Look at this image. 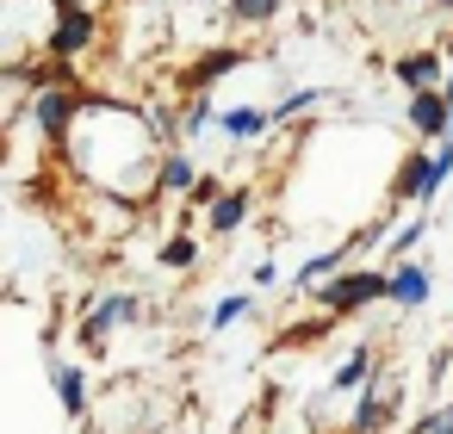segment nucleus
<instances>
[{
	"mask_svg": "<svg viewBox=\"0 0 453 434\" xmlns=\"http://www.w3.org/2000/svg\"><path fill=\"white\" fill-rule=\"evenodd\" d=\"M26 112H32V125H38V137L63 149V143L75 137V118L88 112V100H81L75 88H63V81H50V88H38V94L26 100Z\"/></svg>",
	"mask_w": 453,
	"mask_h": 434,
	"instance_id": "2",
	"label": "nucleus"
},
{
	"mask_svg": "<svg viewBox=\"0 0 453 434\" xmlns=\"http://www.w3.org/2000/svg\"><path fill=\"white\" fill-rule=\"evenodd\" d=\"M372 378H379V347H348V360L335 366L329 391H335V397H348V391H366Z\"/></svg>",
	"mask_w": 453,
	"mask_h": 434,
	"instance_id": "11",
	"label": "nucleus"
},
{
	"mask_svg": "<svg viewBox=\"0 0 453 434\" xmlns=\"http://www.w3.org/2000/svg\"><path fill=\"white\" fill-rule=\"evenodd\" d=\"M441 94H447V106H453V69H447V88H441Z\"/></svg>",
	"mask_w": 453,
	"mask_h": 434,
	"instance_id": "25",
	"label": "nucleus"
},
{
	"mask_svg": "<svg viewBox=\"0 0 453 434\" xmlns=\"http://www.w3.org/2000/svg\"><path fill=\"white\" fill-rule=\"evenodd\" d=\"M391 75H397V88L428 94V88H447V57L441 50H410V57L391 63Z\"/></svg>",
	"mask_w": 453,
	"mask_h": 434,
	"instance_id": "7",
	"label": "nucleus"
},
{
	"mask_svg": "<svg viewBox=\"0 0 453 434\" xmlns=\"http://www.w3.org/2000/svg\"><path fill=\"white\" fill-rule=\"evenodd\" d=\"M242 63H249V50H236V44H218V50H205V57H199V63L187 69V88H193V94H205L211 81H224V75H236Z\"/></svg>",
	"mask_w": 453,
	"mask_h": 434,
	"instance_id": "9",
	"label": "nucleus"
},
{
	"mask_svg": "<svg viewBox=\"0 0 453 434\" xmlns=\"http://www.w3.org/2000/svg\"><path fill=\"white\" fill-rule=\"evenodd\" d=\"M434 7H453V0H434Z\"/></svg>",
	"mask_w": 453,
	"mask_h": 434,
	"instance_id": "26",
	"label": "nucleus"
},
{
	"mask_svg": "<svg viewBox=\"0 0 453 434\" xmlns=\"http://www.w3.org/2000/svg\"><path fill=\"white\" fill-rule=\"evenodd\" d=\"M360 255V242L348 236V242H335V248H323V255H311L304 267H298V286H323V279H335V273H348V261Z\"/></svg>",
	"mask_w": 453,
	"mask_h": 434,
	"instance_id": "13",
	"label": "nucleus"
},
{
	"mask_svg": "<svg viewBox=\"0 0 453 434\" xmlns=\"http://www.w3.org/2000/svg\"><path fill=\"white\" fill-rule=\"evenodd\" d=\"M410 131L416 137H428V143H441V137H453V106H447V94L441 88H428V94H410Z\"/></svg>",
	"mask_w": 453,
	"mask_h": 434,
	"instance_id": "6",
	"label": "nucleus"
},
{
	"mask_svg": "<svg viewBox=\"0 0 453 434\" xmlns=\"http://www.w3.org/2000/svg\"><path fill=\"white\" fill-rule=\"evenodd\" d=\"M397 397H403V385L391 378V372H379L366 391H354V409H348V434H385L391 422H397Z\"/></svg>",
	"mask_w": 453,
	"mask_h": 434,
	"instance_id": "4",
	"label": "nucleus"
},
{
	"mask_svg": "<svg viewBox=\"0 0 453 434\" xmlns=\"http://www.w3.org/2000/svg\"><path fill=\"white\" fill-rule=\"evenodd\" d=\"M218 125V106L205 100V94H193L187 106H180V137H199V131H211Z\"/></svg>",
	"mask_w": 453,
	"mask_h": 434,
	"instance_id": "18",
	"label": "nucleus"
},
{
	"mask_svg": "<svg viewBox=\"0 0 453 434\" xmlns=\"http://www.w3.org/2000/svg\"><path fill=\"white\" fill-rule=\"evenodd\" d=\"M193 261H199V242H193V236H168V242H162V267L187 273Z\"/></svg>",
	"mask_w": 453,
	"mask_h": 434,
	"instance_id": "20",
	"label": "nucleus"
},
{
	"mask_svg": "<svg viewBox=\"0 0 453 434\" xmlns=\"http://www.w3.org/2000/svg\"><path fill=\"white\" fill-rule=\"evenodd\" d=\"M323 100H329L323 88H292V94H286L280 106H267V112H273V125H292V118H304V112H311V106H323Z\"/></svg>",
	"mask_w": 453,
	"mask_h": 434,
	"instance_id": "17",
	"label": "nucleus"
},
{
	"mask_svg": "<svg viewBox=\"0 0 453 434\" xmlns=\"http://www.w3.org/2000/svg\"><path fill=\"white\" fill-rule=\"evenodd\" d=\"M428 162H434V149H410V156H397L391 205H428Z\"/></svg>",
	"mask_w": 453,
	"mask_h": 434,
	"instance_id": "8",
	"label": "nucleus"
},
{
	"mask_svg": "<svg viewBox=\"0 0 453 434\" xmlns=\"http://www.w3.org/2000/svg\"><path fill=\"white\" fill-rule=\"evenodd\" d=\"M391 7H397V0H391Z\"/></svg>",
	"mask_w": 453,
	"mask_h": 434,
	"instance_id": "27",
	"label": "nucleus"
},
{
	"mask_svg": "<svg viewBox=\"0 0 453 434\" xmlns=\"http://www.w3.org/2000/svg\"><path fill=\"white\" fill-rule=\"evenodd\" d=\"M119 323H137V298H131V292H106V298L81 316V347H100Z\"/></svg>",
	"mask_w": 453,
	"mask_h": 434,
	"instance_id": "5",
	"label": "nucleus"
},
{
	"mask_svg": "<svg viewBox=\"0 0 453 434\" xmlns=\"http://www.w3.org/2000/svg\"><path fill=\"white\" fill-rule=\"evenodd\" d=\"M94 38H100V13L81 7V0H57V13H50V57L75 63V57L94 50Z\"/></svg>",
	"mask_w": 453,
	"mask_h": 434,
	"instance_id": "3",
	"label": "nucleus"
},
{
	"mask_svg": "<svg viewBox=\"0 0 453 434\" xmlns=\"http://www.w3.org/2000/svg\"><path fill=\"white\" fill-rule=\"evenodd\" d=\"M410 434H453V403H447V409H428V415H416V422H410Z\"/></svg>",
	"mask_w": 453,
	"mask_h": 434,
	"instance_id": "23",
	"label": "nucleus"
},
{
	"mask_svg": "<svg viewBox=\"0 0 453 434\" xmlns=\"http://www.w3.org/2000/svg\"><path fill=\"white\" fill-rule=\"evenodd\" d=\"M428 292H434V279H428L422 261H397V267H391V304H397V310L428 304Z\"/></svg>",
	"mask_w": 453,
	"mask_h": 434,
	"instance_id": "10",
	"label": "nucleus"
},
{
	"mask_svg": "<svg viewBox=\"0 0 453 434\" xmlns=\"http://www.w3.org/2000/svg\"><path fill=\"white\" fill-rule=\"evenodd\" d=\"M50 378H57L63 415H69V422H81V415H88V372H81V366H57Z\"/></svg>",
	"mask_w": 453,
	"mask_h": 434,
	"instance_id": "15",
	"label": "nucleus"
},
{
	"mask_svg": "<svg viewBox=\"0 0 453 434\" xmlns=\"http://www.w3.org/2000/svg\"><path fill=\"white\" fill-rule=\"evenodd\" d=\"M218 199H224V187H218V180H211V174H199V187H193V193H187V205H205V211H211V205H218Z\"/></svg>",
	"mask_w": 453,
	"mask_h": 434,
	"instance_id": "24",
	"label": "nucleus"
},
{
	"mask_svg": "<svg viewBox=\"0 0 453 434\" xmlns=\"http://www.w3.org/2000/svg\"><path fill=\"white\" fill-rule=\"evenodd\" d=\"M422 236H428V217H416V224H403V230H397V236L385 242V255H391V267H397V261H403V255H410V248H416Z\"/></svg>",
	"mask_w": 453,
	"mask_h": 434,
	"instance_id": "21",
	"label": "nucleus"
},
{
	"mask_svg": "<svg viewBox=\"0 0 453 434\" xmlns=\"http://www.w3.org/2000/svg\"><path fill=\"white\" fill-rule=\"evenodd\" d=\"M249 211H255V193L249 187H224V199L205 211V224H211V236H236Z\"/></svg>",
	"mask_w": 453,
	"mask_h": 434,
	"instance_id": "12",
	"label": "nucleus"
},
{
	"mask_svg": "<svg viewBox=\"0 0 453 434\" xmlns=\"http://www.w3.org/2000/svg\"><path fill=\"white\" fill-rule=\"evenodd\" d=\"M385 298H391V273H379V267H348V273H335V279L317 286V304L329 316H354V310L385 304Z\"/></svg>",
	"mask_w": 453,
	"mask_h": 434,
	"instance_id": "1",
	"label": "nucleus"
},
{
	"mask_svg": "<svg viewBox=\"0 0 453 434\" xmlns=\"http://www.w3.org/2000/svg\"><path fill=\"white\" fill-rule=\"evenodd\" d=\"M218 125H224V137H236V143H255V137L273 125V112H261V106H230Z\"/></svg>",
	"mask_w": 453,
	"mask_h": 434,
	"instance_id": "16",
	"label": "nucleus"
},
{
	"mask_svg": "<svg viewBox=\"0 0 453 434\" xmlns=\"http://www.w3.org/2000/svg\"><path fill=\"white\" fill-rule=\"evenodd\" d=\"M242 316H249V292H230V298L211 304V329H230V323H242Z\"/></svg>",
	"mask_w": 453,
	"mask_h": 434,
	"instance_id": "22",
	"label": "nucleus"
},
{
	"mask_svg": "<svg viewBox=\"0 0 453 434\" xmlns=\"http://www.w3.org/2000/svg\"><path fill=\"white\" fill-rule=\"evenodd\" d=\"M193 187H199V168H193V156L168 149V156H162V168H156V193H150V199H162V193H180V199H187Z\"/></svg>",
	"mask_w": 453,
	"mask_h": 434,
	"instance_id": "14",
	"label": "nucleus"
},
{
	"mask_svg": "<svg viewBox=\"0 0 453 434\" xmlns=\"http://www.w3.org/2000/svg\"><path fill=\"white\" fill-rule=\"evenodd\" d=\"M224 7H230L236 26H267V19L280 13V0H224Z\"/></svg>",
	"mask_w": 453,
	"mask_h": 434,
	"instance_id": "19",
	"label": "nucleus"
}]
</instances>
